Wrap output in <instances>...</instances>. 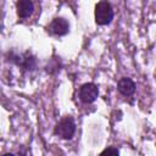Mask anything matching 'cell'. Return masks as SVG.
Listing matches in <instances>:
<instances>
[{
    "label": "cell",
    "instance_id": "1",
    "mask_svg": "<svg viewBox=\"0 0 156 156\" xmlns=\"http://www.w3.org/2000/svg\"><path fill=\"white\" fill-rule=\"evenodd\" d=\"M113 18V10L107 0H101L95 6V21L100 26L108 24Z\"/></svg>",
    "mask_w": 156,
    "mask_h": 156
},
{
    "label": "cell",
    "instance_id": "2",
    "mask_svg": "<svg viewBox=\"0 0 156 156\" xmlns=\"http://www.w3.org/2000/svg\"><path fill=\"white\" fill-rule=\"evenodd\" d=\"M76 132V123L72 117H63L55 127V134L62 139H71Z\"/></svg>",
    "mask_w": 156,
    "mask_h": 156
},
{
    "label": "cell",
    "instance_id": "3",
    "mask_svg": "<svg viewBox=\"0 0 156 156\" xmlns=\"http://www.w3.org/2000/svg\"><path fill=\"white\" fill-rule=\"evenodd\" d=\"M98 95L99 89L94 83H85L79 89V99L85 104L94 102L98 99Z\"/></svg>",
    "mask_w": 156,
    "mask_h": 156
},
{
    "label": "cell",
    "instance_id": "4",
    "mask_svg": "<svg viewBox=\"0 0 156 156\" xmlns=\"http://www.w3.org/2000/svg\"><path fill=\"white\" fill-rule=\"evenodd\" d=\"M49 29H50L54 34H56V35H65V34H67L68 30H69V24H68V22H67L65 18L57 17V18H55V20L50 23Z\"/></svg>",
    "mask_w": 156,
    "mask_h": 156
},
{
    "label": "cell",
    "instance_id": "5",
    "mask_svg": "<svg viewBox=\"0 0 156 156\" xmlns=\"http://www.w3.org/2000/svg\"><path fill=\"white\" fill-rule=\"evenodd\" d=\"M16 7H17V15L21 18L29 17L34 10V5H33L32 0H17Z\"/></svg>",
    "mask_w": 156,
    "mask_h": 156
},
{
    "label": "cell",
    "instance_id": "6",
    "mask_svg": "<svg viewBox=\"0 0 156 156\" xmlns=\"http://www.w3.org/2000/svg\"><path fill=\"white\" fill-rule=\"evenodd\" d=\"M117 88H118V91L126 96L128 95H132L134 91H135V84L134 82L130 79V78H121L118 80V84H117Z\"/></svg>",
    "mask_w": 156,
    "mask_h": 156
},
{
    "label": "cell",
    "instance_id": "7",
    "mask_svg": "<svg viewBox=\"0 0 156 156\" xmlns=\"http://www.w3.org/2000/svg\"><path fill=\"white\" fill-rule=\"evenodd\" d=\"M101 154H113V155H118V150L115 147H108L106 150H104Z\"/></svg>",
    "mask_w": 156,
    "mask_h": 156
},
{
    "label": "cell",
    "instance_id": "8",
    "mask_svg": "<svg viewBox=\"0 0 156 156\" xmlns=\"http://www.w3.org/2000/svg\"><path fill=\"white\" fill-rule=\"evenodd\" d=\"M1 28H2V24H1V20H0V30H1Z\"/></svg>",
    "mask_w": 156,
    "mask_h": 156
}]
</instances>
